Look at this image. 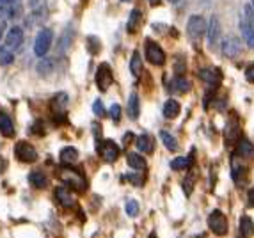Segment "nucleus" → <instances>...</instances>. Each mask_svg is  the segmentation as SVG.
<instances>
[{"mask_svg": "<svg viewBox=\"0 0 254 238\" xmlns=\"http://www.w3.org/2000/svg\"><path fill=\"white\" fill-rule=\"evenodd\" d=\"M57 176L60 178V182L64 183L66 188H71L73 192H85L87 188V180L82 174V171H79L77 167H69V165H62L57 171Z\"/></svg>", "mask_w": 254, "mask_h": 238, "instance_id": "nucleus-1", "label": "nucleus"}, {"mask_svg": "<svg viewBox=\"0 0 254 238\" xmlns=\"http://www.w3.org/2000/svg\"><path fill=\"white\" fill-rule=\"evenodd\" d=\"M208 228L213 235L217 237H224L227 235V219L226 215L222 213L221 210H213L212 213L208 215Z\"/></svg>", "mask_w": 254, "mask_h": 238, "instance_id": "nucleus-2", "label": "nucleus"}, {"mask_svg": "<svg viewBox=\"0 0 254 238\" xmlns=\"http://www.w3.org/2000/svg\"><path fill=\"white\" fill-rule=\"evenodd\" d=\"M52 41H54V32L50 28H41L39 34H37L36 43H34V53L37 57H45L50 50Z\"/></svg>", "mask_w": 254, "mask_h": 238, "instance_id": "nucleus-3", "label": "nucleus"}, {"mask_svg": "<svg viewBox=\"0 0 254 238\" xmlns=\"http://www.w3.org/2000/svg\"><path fill=\"white\" fill-rule=\"evenodd\" d=\"M14 157L23 163H32L37 160V151L30 142H25V140H20L14 146Z\"/></svg>", "mask_w": 254, "mask_h": 238, "instance_id": "nucleus-4", "label": "nucleus"}, {"mask_svg": "<svg viewBox=\"0 0 254 238\" xmlns=\"http://www.w3.org/2000/svg\"><path fill=\"white\" fill-rule=\"evenodd\" d=\"M119 153H121V148L115 144L114 140L111 139H105V140H98V155L102 157L105 162H114V160L119 159Z\"/></svg>", "mask_w": 254, "mask_h": 238, "instance_id": "nucleus-5", "label": "nucleus"}, {"mask_svg": "<svg viewBox=\"0 0 254 238\" xmlns=\"http://www.w3.org/2000/svg\"><path fill=\"white\" fill-rule=\"evenodd\" d=\"M146 59L153 66H164L166 64V52H164V48L157 41L148 39L146 41Z\"/></svg>", "mask_w": 254, "mask_h": 238, "instance_id": "nucleus-6", "label": "nucleus"}, {"mask_svg": "<svg viewBox=\"0 0 254 238\" xmlns=\"http://www.w3.org/2000/svg\"><path fill=\"white\" fill-rule=\"evenodd\" d=\"M94 82H96V87L100 89V91H109V87L112 85V82H114V75H112V70L111 66L107 64V62H103V64L98 66V71H96V77H94Z\"/></svg>", "mask_w": 254, "mask_h": 238, "instance_id": "nucleus-7", "label": "nucleus"}, {"mask_svg": "<svg viewBox=\"0 0 254 238\" xmlns=\"http://www.w3.org/2000/svg\"><path fill=\"white\" fill-rule=\"evenodd\" d=\"M204 30H206V22H204L203 16L194 14L189 18V24H187V32L192 39H201L203 38Z\"/></svg>", "mask_w": 254, "mask_h": 238, "instance_id": "nucleus-8", "label": "nucleus"}, {"mask_svg": "<svg viewBox=\"0 0 254 238\" xmlns=\"http://www.w3.org/2000/svg\"><path fill=\"white\" fill-rule=\"evenodd\" d=\"M199 79L206 82L210 87H217L219 82L222 80V73L219 68H203L199 71Z\"/></svg>", "mask_w": 254, "mask_h": 238, "instance_id": "nucleus-9", "label": "nucleus"}, {"mask_svg": "<svg viewBox=\"0 0 254 238\" xmlns=\"http://www.w3.org/2000/svg\"><path fill=\"white\" fill-rule=\"evenodd\" d=\"M221 50H222V53L226 57H229V59L231 57H236L242 50V41L238 38H226L222 41Z\"/></svg>", "mask_w": 254, "mask_h": 238, "instance_id": "nucleus-10", "label": "nucleus"}, {"mask_svg": "<svg viewBox=\"0 0 254 238\" xmlns=\"http://www.w3.org/2000/svg\"><path fill=\"white\" fill-rule=\"evenodd\" d=\"M54 196H56V201L62 206V208H71L75 203L73 194H71L66 187H57L56 190H54Z\"/></svg>", "mask_w": 254, "mask_h": 238, "instance_id": "nucleus-11", "label": "nucleus"}, {"mask_svg": "<svg viewBox=\"0 0 254 238\" xmlns=\"http://www.w3.org/2000/svg\"><path fill=\"white\" fill-rule=\"evenodd\" d=\"M22 41H23V30L14 25L9 32H7V36H5V47L14 50V48H18L22 45Z\"/></svg>", "mask_w": 254, "mask_h": 238, "instance_id": "nucleus-12", "label": "nucleus"}, {"mask_svg": "<svg viewBox=\"0 0 254 238\" xmlns=\"http://www.w3.org/2000/svg\"><path fill=\"white\" fill-rule=\"evenodd\" d=\"M236 157H244V159H254V144L251 140L240 137L238 142H236V150H235Z\"/></svg>", "mask_w": 254, "mask_h": 238, "instance_id": "nucleus-13", "label": "nucleus"}, {"mask_svg": "<svg viewBox=\"0 0 254 238\" xmlns=\"http://www.w3.org/2000/svg\"><path fill=\"white\" fill-rule=\"evenodd\" d=\"M206 28H208V45L213 47V45L219 41V38H221V25H219L217 16H212V18H210V24L206 25Z\"/></svg>", "mask_w": 254, "mask_h": 238, "instance_id": "nucleus-14", "label": "nucleus"}, {"mask_svg": "<svg viewBox=\"0 0 254 238\" xmlns=\"http://www.w3.org/2000/svg\"><path fill=\"white\" fill-rule=\"evenodd\" d=\"M0 133H2L4 137H13L14 135L13 119H11L4 110H0Z\"/></svg>", "mask_w": 254, "mask_h": 238, "instance_id": "nucleus-15", "label": "nucleus"}, {"mask_svg": "<svg viewBox=\"0 0 254 238\" xmlns=\"http://www.w3.org/2000/svg\"><path fill=\"white\" fill-rule=\"evenodd\" d=\"M141 24H142V13H141V9H134L132 13H130L126 30H128L130 34H135L139 28H141Z\"/></svg>", "mask_w": 254, "mask_h": 238, "instance_id": "nucleus-16", "label": "nucleus"}, {"mask_svg": "<svg viewBox=\"0 0 254 238\" xmlns=\"http://www.w3.org/2000/svg\"><path fill=\"white\" fill-rule=\"evenodd\" d=\"M59 159L64 165H69V163L77 162V159H79V151H77V148H73V146H66V148L60 150Z\"/></svg>", "mask_w": 254, "mask_h": 238, "instance_id": "nucleus-17", "label": "nucleus"}, {"mask_svg": "<svg viewBox=\"0 0 254 238\" xmlns=\"http://www.w3.org/2000/svg\"><path fill=\"white\" fill-rule=\"evenodd\" d=\"M180 110H181V107L176 100L171 98L164 103V117H166V119H174V117H178L180 116Z\"/></svg>", "mask_w": 254, "mask_h": 238, "instance_id": "nucleus-18", "label": "nucleus"}, {"mask_svg": "<svg viewBox=\"0 0 254 238\" xmlns=\"http://www.w3.org/2000/svg\"><path fill=\"white\" fill-rule=\"evenodd\" d=\"M137 148L139 151H144V153H153V150H155V139H153L151 135H148V133H142L141 137H137Z\"/></svg>", "mask_w": 254, "mask_h": 238, "instance_id": "nucleus-19", "label": "nucleus"}, {"mask_svg": "<svg viewBox=\"0 0 254 238\" xmlns=\"http://www.w3.org/2000/svg\"><path fill=\"white\" fill-rule=\"evenodd\" d=\"M244 173H245V165L238 162V159H236V155H235L233 160H231V176H233V180L236 182V185H240L242 183Z\"/></svg>", "mask_w": 254, "mask_h": 238, "instance_id": "nucleus-20", "label": "nucleus"}, {"mask_svg": "<svg viewBox=\"0 0 254 238\" xmlns=\"http://www.w3.org/2000/svg\"><path fill=\"white\" fill-rule=\"evenodd\" d=\"M126 162H128L130 167L135 169V171H142V169H146V160H144V157H141L139 153H134V151L126 153Z\"/></svg>", "mask_w": 254, "mask_h": 238, "instance_id": "nucleus-21", "label": "nucleus"}, {"mask_svg": "<svg viewBox=\"0 0 254 238\" xmlns=\"http://www.w3.org/2000/svg\"><path fill=\"white\" fill-rule=\"evenodd\" d=\"M128 117L130 119H137L139 114H141V100H139V94H130L128 98Z\"/></svg>", "mask_w": 254, "mask_h": 238, "instance_id": "nucleus-22", "label": "nucleus"}, {"mask_svg": "<svg viewBox=\"0 0 254 238\" xmlns=\"http://www.w3.org/2000/svg\"><path fill=\"white\" fill-rule=\"evenodd\" d=\"M240 30H242V38H244L245 45L249 48H254V28L251 27L244 18L240 22Z\"/></svg>", "mask_w": 254, "mask_h": 238, "instance_id": "nucleus-23", "label": "nucleus"}, {"mask_svg": "<svg viewBox=\"0 0 254 238\" xmlns=\"http://www.w3.org/2000/svg\"><path fill=\"white\" fill-rule=\"evenodd\" d=\"M56 71V62H54V59H43V61H39V64H37V73L41 77H48L52 75Z\"/></svg>", "mask_w": 254, "mask_h": 238, "instance_id": "nucleus-24", "label": "nucleus"}, {"mask_svg": "<svg viewBox=\"0 0 254 238\" xmlns=\"http://www.w3.org/2000/svg\"><path fill=\"white\" fill-rule=\"evenodd\" d=\"M130 73L139 79V77L142 75V59H141V53L139 52H134V57H132V61H130Z\"/></svg>", "mask_w": 254, "mask_h": 238, "instance_id": "nucleus-25", "label": "nucleus"}, {"mask_svg": "<svg viewBox=\"0 0 254 238\" xmlns=\"http://www.w3.org/2000/svg\"><path fill=\"white\" fill-rule=\"evenodd\" d=\"M28 182H30V185L36 188H45L46 185H48L46 176L43 173H39V171H34V173L28 174Z\"/></svg>", "mask_w": 254, "mask_h": 238, "instance_id": "nucleus-26", "label": "nucleus"}, {"mask_svg": "<svg viewBox=\"0 0 254 238\" xmlns=\"http://www.w3.org/2000/svg\"><path fill=\"white\" fill-rule=\"evenodd\" d=\"M160 140L164 142V146H166L169 151H178V148H180V146H178V140L174 139V135H171V133L166 130L160 132Z\"/></svg>", "mask_w": 254, "mask_h": 238, "instance_id": "nucleus-27", "label": "nucleus"}, {"mask_svg": "<svg viewBox=\"0 0 254 238\" xmlns=\"http://www.w3.org/2000/svg\"><path fill=\"white\" fill-rule=\"evenodd\" d=\"M240 233H242V238H249L254 235V222L247 215H244L240 219Z\"/></svg>", "mask_w": 254, "mask_h": 238, "instance_id": "nucleus-28", "label": "nucleus"}, {"mask_svg": "<svg viewBox=\"0 0 254 238\" xmlns=\"http://www.w3.org/2000/svg\"><path fill=\"white\" fill-rule=\"evenodd\" d=\"M189 165H190V160L185 159V157H176V159L171 162V169H174V171H183V169H189Z\"/></svg>", "mask_w": 254, "mask_h": 238, "instance_id": "nucleus-29", "label": "nucleus"}, {"mask_svg": "<svg viewBox=\"0 0 254 238\" xmlns=\"http://www.w3.org/2000/svg\"><path fill=\"white\" fill-rule=\"evenodd\" d=\"M100 48H102V43L98 41V38H94V36H89V38H87V50H89V53H91V55H98Z\"/></svg>", "mask_w": 254, "mask_h": 238, "instance_id": "nucleus-30", "label": "nucleus"}, {"mask_svg": "<svg viewBox=\"0 0 254 238\" xmlns=\"http://www.w3.org/2000/svg\"><path fill=\"white\" fill-rule=\"evenodd\" d=\"M174 87H176V91H180V93H187V91L190 89V82L185 79V77H176Z\"/></svg>", "mask_w": 254, "mask_h": 238, "instance_id": "nucleus-31", "label": "nucleus"}, {"mask_svg": "<svg viewBox=\"0 0 254 238\" xmlns=\"http://www.w3.org/2000/svg\"><path fill=\"white\" fill-rule=\"evenodd\" d=\"M139 203L135 199H130L128 203H126V213L130 215V217H137L139 215Z\"/></svg>", "mask_w": 254, "mask_h": 238, "instance_id": "nucleus-32", "label": "nucleus"}, {"mask_svg": "<svg viewBox=\"0 0 254 238\" xmlns=\"http://www.w3.org/2000/svg\"><path fill=\"white\" fill-rule=\"evenodd\" d=\"M92 110H94V116H98V117L107 116V110H105V107H103L102 100H96V102L92 103Z\"/></svg>", "mask_w": 254, "mask_h": 238, "instance_id": "nucleus-33", "label": "nucleus"}, {"mask_svg": "<svg viewBox=\"0 0 254 238\" xmlns=\"http://www.w3.org/2000/svg\"><path fill=\"white\" fill-rule=\"evenodd\" d=\"M109 114H111V117L114 119V121H119L121 119V105L114 103V105L111 107V110H109Z\"/></svg>", "mask_w": 254, "mask_h": 238, "instance_id": "nucleus-34", "label": "nucleus"}, {"mask_svg": "<svg viewBox=\"0 0 254 238\" xmlns=\"http://www.w3.org/2000/svg\"><path fill=\"white\" fill-rule=\"evenodd\" d=\"M13 61H14V55H13V53H9V52H4L2 57H0V64H2V66L11 64Z\"/></svg>", "mask_w": 254, "mask_h": 238, "instance_id": "nucleus-35", "label": "nucleus"}, {"mask_svg": "<svg viewBox=\"0 0 254 238\" xmlns=\"http://www.w3.org/2000/svg\"><path fill=\"white\" fill-rule=\"evenodd\" d=\"M128 180H130L132 183H134L135 187H142V185H144V180H142L141 176H139V174H130Z\"/></svg>", "mask_w": 254, "mask_h": 238, "instance_id": "nucleus-36", "label": "nucleus"}, {"mask_svg": "<svg viewBox=\"0 0 254 238\" xmlns=\"http://www.w3.org/2000/svg\"><path fill=\"white\" fill-rule=\"evenodd\" d=\"M245 79L249 80L251 84H254V64H251L247 70H245Z\"/></svg>", "mask_w": 254, "mask_h": 238, "instance_id": "nucleus-37", "label": "nucleus"}, {"mask_svg": "<svg viewBox=\"0 0 254 238\" xmlns=\"http://www.w3.org/2000/svg\"><path fill=\"white\" fill-rule=\"evenodd\" d=\"M247 203H249V206H253L254 208V187L247 192Z\"/></svg>", "mask_w": 254, "mask_h": 238, "instance_id": "nucleus-38", "label": "nucleus"}, {"mask_svg": "<svg viewBox=\"0 0 254 238\" xmlns=\"http://www.w3.org/2000/svg\"><path fill=\"white\" fill-rule=\"evenodd\" d=\"M28 132H30V133H43V130H41V123H36V125H34Z\"/></svg>", "mask_w": 254, "mask_h": 238, "instance_id": "nucleus-39", "label": "nucleus"}, {"mask_svg": "<svg viewBox=\"0 0 254 238\" xmlns=\"http://www.w3.org/2000/svg\"><path fill=\"white\" fill-rule=\"evenodd\" d=\"M134 139H135V135L132 133V132H128V133H125V139H123V142H125V144H128V142H132Z\"/></svg>", "mask_w": 254, "mask_h": 238, "instance_id": "nucleus-40", "label": "nucleus"}, {"mask_svg": "<svg viewBox=\"0 0 254 238\" xmlns=\"http://www.w3.org/2000/svg\"><path fill=\"white\" fill-rule=\"evenodd\" d=\"M5 30V20L0 18V39H2V34H4Z\"/></svg>", "mask_w": 254, "mask_h": 238, "instance_id": "nucleus-41", "label": "nucleus"}, {"mask_svg": "<svg viewBox=\"0 0 254 238\" xmlns=\"http://www.w3.org/2000/svg\"><path fill=\"white\" fill-rule=\"evenodd\" d=\"M5 5H7V0H0V11L5 9Z\"/></svg>", "mask_w": 254, "mask_h": 238, "instance_id": "nucleus-42", "label": "nucleus"}, {"mask_svg": "<svg viewBox=\"0 0 254 238\" xmlns=\"http://www.w3.org/2000/svg\"><path fill=\"white\" fill-rule=\"evenodd\" d=\"M160 2H162V0H149V5H153V7H155V5H158Z\"/></svg>", "mask_w": 254, "mask_h": 238, "instance_id": "nucleus-43", "label": "nucleus"}, {"mask_svg": "<svg viewBox=\"0 0 254 238\" xmlns=\"http://www.w3.org/2000/svg\"><path fill=\"white\" fill-rule=\"evenodd\" d=\"M169 2H171V4H178V2H180V0H169Z\"/></svg>", "mask_w": 254, "mask_h": 238, "instance_id": "nucleus-44", "label": "nucleus"}, {"mask_svg": "<svg viewBox=\"0 0 254 238\" xmlns=\"http://www.w3.org/2000/svg\"><path fill=\"white\" fill-rule=\"evenodd\" d=\"M251 9L254 11V0H251Z\"/></svg>", "mask_w": 254, "mask_h": 238, "instance_id": "nucleus-45", "label": "nucleus"}, {"mask_svg": "<svg viewBox=\"0 0 254 238\" xmlns=\"http://www.w3.org/2000/svg\"><path fill=\"white\" fill-rule=\"evenodd\" d=\"M123 2H128V0H123Z\"/></svg>", "mask_w": 254, "mask_h": 238, "instance_id": "nucleus-46", "label": "nucleus"}, {"mask_svg": "<svg viewBox=\"0 0 254 238\" xmlns=\"http://www.w3.org/2000/svg\"><path fill=\"white\" fill-rule=\"evenodd\" d=\"M7 2H9V0H7Z\"/></svg>", "mask_w": 254, "mask_h": 238, "instance_id": "nucleus-47", "label": "nucleus"}]
</instances>
